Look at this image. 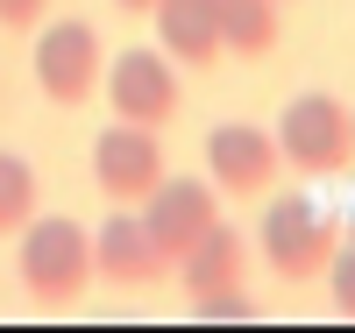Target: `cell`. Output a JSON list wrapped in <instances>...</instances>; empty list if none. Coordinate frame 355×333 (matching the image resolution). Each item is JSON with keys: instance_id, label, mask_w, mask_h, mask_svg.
Returning a JSON list of instances; mask_svg holds the SVG:
<instances>
[{"instance_id": "12", "label": "cell", "mask_w": 355, "mask_h": 333, "mask_svg": "<svg viewBox=\"0 0 355 333\" xmlns=\"http://www.w3.org/2000/svg\"><path fill=\"white\" fill-rule=\"evenodd\" d=\"M214 15H220V50L234 57L277 50V0H214Z\"/></svg>"}, {"instance_id": "16", "label": "cell", "mask_w": 355, "mask_h": 333, "mask_svg": "<svg viewBox=\"0 0 355 333\" xmlns=\"http://www.w3.org/2000/svg\"><path fill=\"white\" fill-rule=\"evenodd\" d=\"M43 15H50V0H0V28H43Z\"/></svg>"}, {"instance_id": "10", "label": "cell", "mask_w": 355, "mask_h": 333, "mask_svg": "<svg viewBox=\"0 0 355 333\" xmlns=\"http://www.w3.org/2000/svg\"><path fill=\"white\" fill-rule=\"evenodd\" d=\"M157 21V50L171 57V64H185V71H206V64H220V15H214V0H157L150 8Z\"/></svg>"}, {"instance_id": "8", "label": "cell", "mask_w": 355, "mask_h": 333, "mask_svg": "<svg viewBox=\"0 0 355 333\" xmlns=\"http://www.w3.org/2000/svg\"><path fill=\"white\" fill-rule=\"evenodd\" d=\"M157 177H164V142H157V128H128V120H114V128L93 142V185H100L114 206H142Z\"/></svg>"}, {"instance_id": "5", "label": "cell", "mask_w": 355, "mask_h": 333, "mask_svg": "<svg viewBox=\"0 0 355 333\" xmlns=\"http://www.w3.org/2000/svg\"><path fill=\"white\" fill-rule=\"evenodd\" d=\"M100 85H107V100H114V120H128V128H171L178 107H185L178 64H171L164 50H121L100 71Z\"/></svg>"}, {"instance_id": "9", "label": "cell", "mask_w": 355, "mask_h": 333, "mask_svg": "<svg viewBox=\"0 0 355 333\" xmlns=\"http://www.w3.org/2000/svg\"><path fill=\"white\" fill-rule=\"evenodd\" d=\"M93 277H107V284H157V277H171V262L157 255L142 213L114 206V220L93 227Z\"/></svg>"}, {"instance_id": "13", "label": "cell", "mask_w": 355, "mask_h": 333, "mask_svg": "<svg viewBox=\"0 0 355 333\" xmlns=\"http://www.w3.org/2000/svg\"><path fill=\"white\" fill-rule=\"evenodd\" d=\"M28 220H36V170H28V156L0 149V241L21 234Z\"/></svg>"}, {"instance_id": "7", "label": "cell", "mask_w": 355, "mask_h": 333, "mask_svg": "<svg viewBox=\"0 0 355 333\" xmlns=\"http://www.w3.org/2000/svg\"><path fill=\"white\" fill-rule=\"evenodd\" d=\"M214 220H220V192L206 185V177H171L164 170L150 185V199H142V227H150V241H157L164 262H178Z\"/></svg>"}, {"instance_id": "20", "label": "cell", "mask_w": 355, "mask_h": 333, "mask_svg": "<svg viewBox=\"0 0 355 333\" xmlns=\"http://www.w3.org/2000/svg\"><path fill=\"white\" fill-rule=\"evenodd\" d=\"M348 241H355V234H348Z\"/></svg>"}, {"instance_id": "11", "label": "cell", "mask_w": 355, "mask_h": 333, "mask_svg": "<svg viewBox=\"0 0 355 333\" xmlns=\"http://www.w3.org/2000/svg\"><path fill=\"white\" fill-rule=\"evenodd\" d=\"M171 269H178V284H185V298L242 291V277H249V249H242V234H234L227 220H214V227H206V234H199Z\"/></svg>"}, {"instance_id": "2", "label": "cell", "mask_w": 355, "mask_h": 333, "mask_svg": "<svg viewBox=\"0 0 355 333\" xmlns=\"http://www.w3.org/2000/svg\"><path fill=\"white\" fill-rule=\"evenodd\" d=\"M256 241H263V262H270L284 284H313L320 269H327V255L341 249V213L320 206L313 192H284V199H270Z\"/></svg>"}, {"instance_id": "18", "label": "cell", "mask_w": 355, "mask_h": 333, "mask_svg": "<svg viewBox=\"0 0 355 333\" xmlns=\"http://www.w3.org/2000/svg\"><path fill=\"white\" fill-rule=\"evenodd\" d=\"M348 128H355V114H348Z\"/></svg>"}, {"instance_id": "19", "label": "cell", "mask_w": 355, "mask_h": 333, "mask_svg": "<svg viewBox=\"0 0 355 333\" xmlns=\"http://www.w3.org/2000/svg\"><path fill=\"white\" fill-rule=\"evenodd\" d=\"M277 8H284V0H277Z\"/></svg>"}, {"instance_id": "6", "label": "cell", "mask_w": 355, "mask_h": 333, "mask_svg": "<svg viewBox=\"0 0 355 333\" xmlns=\"http://www.w3.org/2000/svg\"><path fill=\"white\" fill-rule=\"evenodd\" d=\"M277 135L270 128H249V120H220L214 135H206V185L227 192V199H263L277 185Z\"/></svg>"}, {"instance_id": "1", "label": "cell", "mask_w": 355, "mask_h": 333, "mask_svg": "<svg viewBox=\"0 0 355 333\" xmlns=\"http://www.w3.org/2000/svg\"><path fill=\"white\" fill-rule=\"evenodd\" d=\"M21 291L36 298V305H71V298H85V284H93V234H85L78 220L64 213H36L21 227Z\"/></svg>"}, {"instance_id": "4", "label": "cell", "mask_w": 355, "mask_h": 333, "mask_svg": "<svg viewBox=\"0 0 355 333\" xmlns=\"http://www.w3.org/2000/svg\"><path fill=\"white\" fill-rule=\"evenodd\" d=\"M100 71H107V43L93 21H50L36 28V85L50 107H85L100 93Z\"/></svg>"}, {"instance_id": "17", "label": "cell", "mask_w": 355, "mask_h": 333, "mask_svg": "<svg viewBox=\"0 0 355 333\" xmlns=\"http://www.w3.org/2000/svg\"><path fill=\"white\" fill-rule=\"evenodd\" d=\"M114 8H128V15H150V8H157V0H114Z\"/></svg>"}, {"instance_id": "14", "label": "cell", "mask_w": 355, "mask_h": 333, "mask_svg": "<svg viewBox=\"0 0 355 333\" xmlns=\"http://www.w3.org/2000/svg\"><path fill=\"white\" fill-rule=\"evenodd\" d=\"M320 277L334 284V312H341V319H355V241L327 255V269H320Z\"/></svg>"}, {"instance_id": "3", "label": "cell", "mask_w": 355, "mask_h": 333, "mask_svg": "<svg viewBox=\"0 0 355 333\" xmlns=\"http://www.w3.org/2000/svg\"><path fill=\"white\" fill-rule=\"evenodd\" d=\"M277 156L299 170V177H341L355 156V128H348V107L334 93H299L277 114Z\"/></svg>"}, {"instance_id": "15", "label": "cell", "mask_w": 355, "mask_h": 333, "mask_svg": "<svg viewBox=\"0 0 355 333\" xmlns=\"http://www.w3.org/2000/svg\"><path fill=\"white\" fill-rule=\"evenodd\" d=\"M192 312H199V319H234V326H242V319H256V305H249L242 291H214V298H192Z\"/></svg>"}]
</instances>
